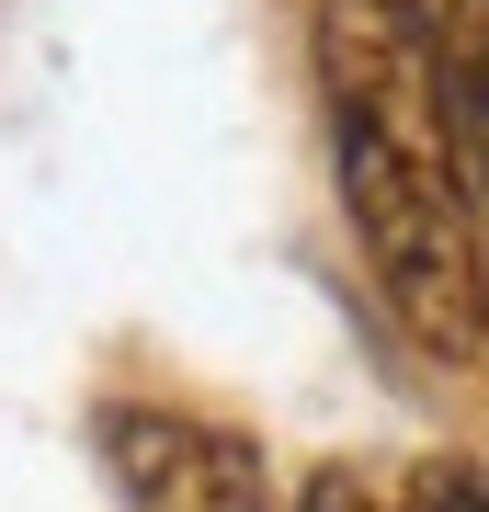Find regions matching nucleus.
<instances>
[{"label":"nucleus","mask_w":489,"mask_h":512,"mask_svg":"<svg viewBox=\"0 0 489 512\" xmlns=\"http://www.w3.org/2000/svg\"><path fill=\"white\" fill-rule=\"evenodd\" d=\"M319 103H330L342 217L387 319L444 365L489 353V251H478V183L444 103L433 0H319Z\"/></svg>","instance_id":"1"},{"label":"nucleus","mask_w":489,"mask_h":512,"mask_svg":"<svg viewBox=\"0 0 489 512\" xmlns=\"http://www.w3.org/2000/svg\"><path fill=\"white\" fill-rule=\"evenodd\" d=\"M91 444H103V478L126 512H273V478L239 433L217 421H182V410H126L114 399L91 421Z\"/></svg>","instance_id":"2"},{"label":"nucleus","mask_w":489,"mask_h":512,"mask_svg":"<svg viewBox=\"0 0 489 512\" xmlns=\"http://www.w3.org/2000/svg\"><path fill=\"white\" fill-rule=\"evenodd\" d=\"M296 512H489L478 467H319Z\"/></svg>","instance_id":"3"},{"label":"nucleus","mask_w":489,"mask_h":512,"mask_svg":"<svg viewBox=\"0 0 489 512\" xmlns=\"http://www.w3.org/2000/svg\"><path fill=\"white\" fill-rule=\"evenodd\" d=\"M444 103H455V148H467V183H489V0H444Z\"/></svg>","instance_id":"4"}]
</instances>
